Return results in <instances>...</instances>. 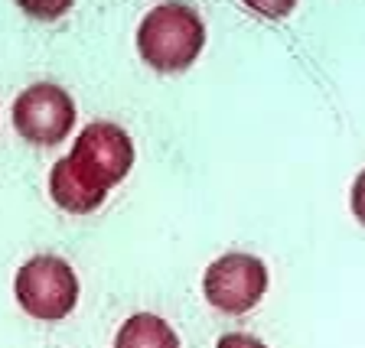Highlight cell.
<instances>
[{"label":"cell","instance_id":"cell-1","mask_svg":"<svg viewBox=\"0 0 365 348\" xmlns=\"http://www.w3.org/2000/svg\"><path fill=\"white\" fill-rule=\"evenodd\" d=\"M205 23L190 4H160L140 20L137 53L157 72H182L199 59Z\"/></svg>","mask_w":365,"mask_h":348},{"label":"cell","instance_id":"cell-2","mask_svg":"<svg viewBox=\"0 0 365 348\" xmlns=\"http://www.w3.org/2000/svg\"><path fill=\"white\" fill-rule=\"evenodd\" d=\"M16 303L33 319H66L78 303V277L62 258L36 254L16 270Z\"/></svg>","mask_w":365,"mask_h":348},{"label":"cell","instance_id":"cell-3","mask_svg":"<svg viewBox=\"0 0 365 348\" xmlns=\"http://www.w3.org/2000/svg\"><path fill=\"white\" fill-rule=\"evenodd\" d=\"M14 127L36 147L62 144L76 127V101L53 82H36L14 101Z\"/></svg>","mask_w":365,"mask_h":348},{"label":"cell","instance_id":"cell-4","mask_svg":"<svg viewBox=\"0 0 365 348\" xmlns=\"http://www.w3.org/2000/svg\"><path fill=\"white\" fill-rule=\"evenodd\" d=\"M267 290V267L255 254H222L202 277V293L209 306L228 316H242Z\"/></svg>","mask_w":365,"mask_h":348},{"label":"cell","instance_id":"cell-5","mask_svg":"<svg viewBox=\"0 0 365 348\" xmlns=\"http://www.w3.org/2000/svg\"><path fill=\"white\" fill-rule=\"evenodd\" d=\"M68 159L88 179L111 189L114 182H121L128 176L130 163H134V144H130V137L124 127H118L111 121H95L78 134Z\"/></svg>","mask_w":365,"mask_h":348},{"label":"cell","instance_id":"cell-6","mask_svg":"<svg viewBox=\"0 0 365 348\" xmlns=\"http://www.w3.org/2000/svg\"><path fill=\"white\" fill-rule=\"evenodd\" d=\"M49 196H53V202L59 205V209H66V212L88 215L105 202L108 189L98 186L95 179H88L68 157H62L53 167V173H49Z\"/></svg>","mask_w":365,"mask_h":348},{"label":"cell","instance_id":"cell-7","mask_svg":"<svg viewBox=\"0 0 365 348\" xmlns=\"http://www.w3.org/2000/svg\"><path fill=\"white\" fill-rule=\"evenodd\" d=\"M114 348H180V339L170 329V322H163L153 312H137L121 326Z\"/></svg>","mask_w":365,"mask_h":348},{"label":"cell","instance_id":"cell-8","mask_svg":"<svg viewBox=\"0 0 365 348\" xmlns=\"http://www.w3.org/2000/svg\"><path fill=\"white\" fill-rule=\"evenodd\" d=\"M349 205H352V215H356L359 221L365 225V169L356 176V182H352V192H349Z\"/></svg>","mask_w":365,"mask_h":348},{"label":"cell","instance_id":"cell-9","mask_svg":"<svg viewBox=\"0 0 365 348\" xmlns=\"http://www.w3.org/2000/svg\"><path fill=\"white\" fill-rule=\"evenodd\" d=\"M215 348H267V345L248 332H228V335H222Z\"/></svg>","mask_w":365,"mask_h":348}]
</instances>
